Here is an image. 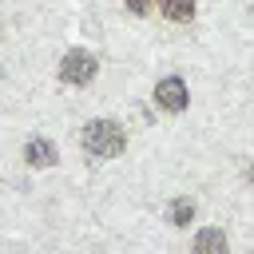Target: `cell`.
I'll return each mask as SVG.
<instances>
[{
    "mask_svg": "<svg viewBox=\"0 0 254 254\" xmlns=\"http://www.w3.org/2000/svg\"><path fill=\"white\" fill-rule=\"evenodd\" d=\"M190 218H194V202L190 198H175L171 202V222L175 226H190Z\"/></svg>",
    "mask_w": 254,
    "mask_h": 254,
    "instance_id": "6",
    "label": "cell"
},
{
    "mask_svg": "<svg viewBox=\"0 0 254 254\" xmlns=\"http://www.w3.org/2000/svg\"><path fill=\"white\" fill-rule=\"evenodd\" d=\"M60 75H64L67 83H87V79L95 75V56H87V52H67L64 64H60Z\"/></svg>",
    "mask_w": 254,
    "mask_h": 254,
    "instance_id": "2",
    "label": "cell"
},
{
    "mask_svg": "<svg viewBox=\"0 0 254 254\" xmlns=\"http://www.w3.org/2000/svg\"><path fill=\"white\" fill-rule=\"evenodd\" d=\"M155 103H159L163 111H183V107H187V83H183L179 75L159 79V83H155Z\"/></svg>",
    "mask_w": 254,
    "mask_h": 254,
    "instance_id": "3",
    "label": "cell"
},
{
    "mask_svg": "<svg viewBox=\"0 0 254 254\" xmlns=\"http://www.w3.org/2000/svg\"><path fill=\"white\" fill-rule=\"evenodd\" d=\"M194 246H198L202 254H210V250H218V254H222V250H226V238H222L218 230H202V234L194 238Z\"/></svg>",
    "mask_w": 254,
    "mask_h": 254,
    "instance_id": "7",
    "label": "cell"
},
{
    "mask_svg": "<svg viewBox=\"0 0 254 254\" xmlns=\"http://www.w3.org/2000/svg\"><path fill=\"white\" fill-rule=\"evenodd\" d=\"M159 12L167 20H190L194 16V0H159Z\"/></svg>",
    "mask_w": 254,
    "mask_h": 254,
    "instance_id": "5",
    "label": "cell"
},
{
    "mask_svg": "<svg viewBox=\"0 0 254 254\" xmlns=\"http://www.w3.org/2000/svg\"><path fill=\"white\" fill-rule=\"evenodd\" d=\"M24 159H28L32 167H52V163H56V147H52L48 139H32V143L24 147Z\"/></svg>",
    "mask_w": 254,
    "mask_h": 254,
    "instance_id": "4",
    "label": "cell"
},
{
    "mask_svg": "<svg viewBox=\"0 0 254 254\" xmlns=\"http://www.w3.org/2000/svg\"><path fill=\"white\" fill-rule=\"evenodd\" d=\"M127 8H131V12H139V16H143V12H151V0H127Z\"/></svg>",
    "mask_w": 254,
    "mask_h": 254,
    "instance_id": "8",
    "label": "cell"
},
{
    "mask_svg": "<svg viewBox=\"0 0 254 254\" xmlns=\"http://www.w3.org/2000/svg\"><path fill=\"white\" fill-rule=\"evenodd\" d=\"M123 147H127V135H123L119 123H111V119H95V123L83 127V151H87V155H95V159H111V155H119Z\"/></svg>",
    "mask_w": 254,
    "mask_h": 254,
    "instance_id": "1",
    "label": "cell"
}]
</instances>
